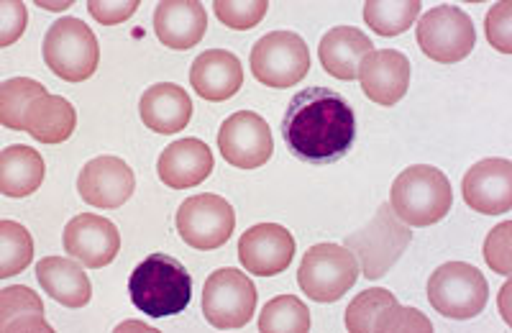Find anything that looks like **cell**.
Returning a JSON list of instances; mask_svg holds the SVG:
<instances>
[{"mask_svg":"<svg viewBox=\"0 0 512 333\" xmlns=\"http://www.w3.org/2000/svg\"><path fill=\"white\" fill-rule=\"evenodd\" d=\"M282 139L292 157L308 164H333L351 152L356 116L349 100L323 85L300 90L282 118Z\"/></svg>","mask_w":512,"mask_h":333,"instance_id":"1","label":"cell"},{"mask_svg":"<svg viewBox=\"0 0 512 333\" xmlns=\"http://www.w3.org/2000/svg\"><path fill=\"white\" fill-rule=\"evenodd\" d=\"M128 293L141 313L152 318L177 316L190 305L192 277L169 254H152L131 272Z\"/></svg>","mask_w":512,"mask_h":333,"instance_id":"2","label":"cell"},{"mask_svg":"<svg viewBox=\"0 0 512 333\" xmlns=\"http://www.w3.org/2000/svg\"><path fill=\"white\" fill-rule=\"evenodd\" d=\"M451 203H454L451 182L438 167H431V164L408 167L392 182V211L402 223H408L413 228H425L443 221L451 211Z\"/></svg>","mask_w":512,"mask_h":333,"instance_id":"3","label":"cell"},{"mask_svg":"<svg viewBox=\"0 0 512 333\" xmlns=\"http://www.w3.org/2000/svg\"><path fill=\"white\" fill-rule=\"evenodd\" d=\"M410 241H413V231L408 223H402L395 216L390 203H379L372 221L346 236L344 246L359 259L361 275L367 280H382L405 254Z\"/></svg>","mask_w":512,"mask_h":333,"instance_id":"4","label":"cell"},{"mask_svg":"<svg viewBox=\"0 0 512 333\" xmlns=\"http://www.w3.org/2000/svg\"><path fill=\"white\" fill-rule=\"evenodd\" d=\"M359 280V259L338 244H315L305 252L297 285L315 303H336Z\"/></svg>","mask_w":512,"mask_h":333,"instance_id":"5","label":"cell"},{"mask_svg":"<svg viewBox=\"0 0 512 333\" xmlns=\"http://www.w3.org/2000/svg\"><path fill=\"white\" fill-rule=\"evenodd\" d=\"M44 62L67 82H85L95 75L100 47L93 29L80 18H59L44 36Z\"/></svg>","mask_w":512,"mask_h":333,"instance_id":"6","label":"cell"},{"mask_svg":"<svg viewBox=\"0 0 512 333\" xmlns=\"http://www.w3.org/2000/svg\"><path fill=\"white\" fill-rule=\"evenodd\" d=\"M428 300L433 308L454 321L479 316L489 300V287L482 269L466 262H446L428 280Z\"/></svg>","mask_w":512,"mask_h":333,"instance_id":"7","label":"cell"},{"mask_svg":"<svg viewBox=\"0 0 512 333\" xmlns=\"http://www.w3.org/2000/svg\"><path fill=\"white\" fill-rule=\"evenodd\" d=\"M249 65L254 77L267 88H292L310 70V52L295 31H272L251 49Z\"/></svg>","mask_w":512,"mask_h":333,"instance_id":"8","label":"cell"},{"mask_svg":"<svg viewBox=\"0 0 512 333\" xmlns=\"http://www.w3.org/2000/svg\"><path fill=\"white\" fill-rule=\"evenodd\" d=\"M256 300H259V293L254 282L241 269H216L203 287L205 321L218 331L244 328L254 318Z\"/></svg>","mask_w":512,"mask_h":333,"instance_id":"9","label":"cell"},{"mask_svg":"<svg viewBox=\"0 0 512 333\" xmlns=\"http://www.w3.org/2000/svg\"><path fill=\"white\" fill-rule=\"evenodd\" d=\"M418 47L425 57L441 65H456L464 57H469L477 44V31H474L469 13L459 6H438L420 16L418 21Z\"/></svg>","mask_w":512,"mask_h":333,"instance_id":"10","label":"cell"},{"mask_svg":"<svg viewBox=\"0 0 512 333\" xmlns=\"http://www.w3.org/2000/svg\"><path fill=\"white\" fill-rule=\"evenodd\" d=\"M233 228H236V211L221 195H195L187 198L177 211V231L185 244L200 252L221 249L233 236Z\"/></svg>","mask_w":512,"mask_h":333,"instance_id":"11","label":"cell"},{"mask_svg":"<svg viewBox=\"0 0 512 333\" xmlns=\"http://www.w3.org/2000/svg\"><path fill=\"white\" fill-rule=\"evenodd\" d=\"M346 328L359 331H433V323L415 308L397 303L395 295L382 287L364 290L346 308Z\"/></svg>","mask_w":512,"mask_h":333,"instance_id":"12","label":"cell"},{"mask_svg":"<svg viewBox=\"0 0 512 333\" xmlns=\"http://www.w3.org/2000/svg\"><path fill=\"white\" fill-rule=\"evenodd\" d=\"M218 149H221L223 159L239 170L264 167L274 152L269 123L254 111L233 113L218 131Z\"/></svg>","mask_w":512,"mask_h":333,"instance_id":"13","label":"cell"},{"mask_svg":"<svg viewBox=\"0 0 512 333\" xmlns=\"http://www.w3.org/2000/svg\"><path fill=\"white\" fill-rule=\"evenodd\" d=\"M239 259L256 277L280 275L295 259V239L280 223H256L241 234Z\"/></svg>","mask_w":512,"mask_h":333,"instance_id":"14","label":"cell"},{"mask_svg":"<svg viewBox=\"0 0 512 333\" xmlns=\"http://www.w3.org/2000/svg\"><path fill=\"white\" fill-rule=\"evenodd\" d=\"M77 190L82 200L93 208H121L136 190L134 170L118 157H95L82 167L77 177Z\"/></svg>","mask_w":512,"mask_h":333,"instance_id":"15","label":"cell"},{"mask_svg":"<svg viewBox=\"0 0 512 333\" xmlns=\"http://www.w3.org/2000/svg\"><path fill=\"white\" fill-rule=\"evenodd\" d=\"M121 234L116 223L93 213H80L64 228V252L85 267H108L118 257Z\"/></svg>","mask_w":512,"mask_h":333,"instance_id":"16","label":"cell"},{"mask_svg":"<svg viewBox=\"0 0 512 333\" xmlns=\"http://www.w3.org/2000/svg\"><path fill=\"white\" fill-rule=\"evenodd\" d=\"M466 205L484 216H502L512 208V164L510 159H482L461 182Z\"/></svg>","mask_w":512,"mask_h":333,"instance_id":"17","label":"cell"},{"mask_svg":"<svg viewBox=\"0 0 512 333\" xmlns=\"http://www.w3.org/2000/svg\"><path fill=\"white\" fill-rule=\"evenodd\" d=\"M361 90L379 106H397L410 85V59L397 49H374L359 67Z\"/></svg>","mask_w":512,"mask_h":333,"instance_id":"18","label":"cell"},{"mask_svg":"<svg viewBox=\"0 0 512 333\" xmlns=\"http://www.w3.org/2000/svg\"><path fill=\"white\" fill-rule=\"evenodd\" d=\"M190 85L210 103L233 98L244 85V67L239 57L226 49H208L190 67Z\"/></svg>","mask_w":512,"mask_h":333,"instance_id":"19","label":"cell"},{"mask_svg":"<svg viewBox=\"0 0 512 333\" xmlns=\"http://www.w3.org/2000/svg\"><path fill=\"white\" fill-rule=\"evenodd\" d=\"M208 29V13L198 0H162L154 11V31L169 49L195 47Z\"/></svg>","mask_w":512,"mask_h":333,"instance_id":"20","label":"cell"},{"mask_svg":"<svg viewBox=\"0 0 512 333\" xmlns=\"http://www.w3.org/2000/svg\"><path fill=\"white\" fill-rule=\"evenodd\" d=\"M159 180L167 187L185 190L205 182L213 172V152L205 141L200 139H180L169 144L157 162Z\"/></svg>","mask_w":512,"mask_h":333,"instance_id":"21","label":"cell"},{"mask_svg":"<svg viewBox=\"0 0 512 333\" xmlns=\"http://www.w3.org/2000/svg\"><path fill=\"white\" fill-rule=\"evenodd\" d=\"M139 113L144 126L157 134H177L190 123L192 100L175 82H159L141 95Z\"/></svg>","mask_w":512,"mask_h":333,"instance_id":"22","label":"cell"},{"mask_svg":"<svg viewBox=\"0 0 512 333\" xmlns=\"http://www.w3.org/2000/svg\"><path fill=\"white\" fill-rule=\"evenodd\" d=\"M369 52H374L367 34H361L354 26H336L320 39L318 57L328 75L338 80H354L359 77V67Z\"/></svg>","mask_w":512,"mask_h":333,"instance_id":"23","label":"cell"},{"mask_svg":"<svg viewBox=\"0 0 512 333\" xmlns=\"http://www.w3.org/2000/svg\"><path fill=\"white\" fill-rule=\"evenodd\" d=\"M36 280L41 290H47L49 298L62 303L64 308H85L93 298L85 269L72 259L64 257H47L36 264Z\"/></svg>","mask_w":512,"mask_h":333,"instance_id":"24","label":"cell"},{"mask_svg":"<svg viewBox=\"0 0 512 333\" xmlns=\"http://www.w3.org/2000/svg\"><path fill=\"white\" fill-rule=\"evenodd\" d=\"M24 126L39 144H62L75 134L77 111L59 95H39L24 116Z\"/></svg>","mask_w":512,"mask_h":333,"instance_id":"25","label":"cell"},{"mask_svg":"<svg viewBox=\"0 0 512 333\" xmlns=\"http://www.w3.org/2000/svg\"><path fill=\"white\" fill-rule=\"evenodd\" d=\"M44 182V159L34 147L13 144L0 154V193L6 198H29Z\"/></svg>","mask_w":512,"mask_h":333,"instance_id":"26","label":"cell"},{"mask_svg":"<svg viewBox=\"0 0 512 333\" xmlns=\"http://www.w3.org/2000/svg\"><path fill=\"white\" fill-rule=\"evenodd\" d=\"M0 331H52L44 318V303L29 287L11 285L0 293Z\"/></svg>","mask_w":512,"mask_h":333,"instance_id":"27","label":"cell"},{"mask_svg":"<svg viewBox=\"0 0 512 333\" xmlns=\"http://www.w3.org/2000/svg\"><path fill=\"white\" fill-rule=\"evenodd\" d=\"M420 18V0H369L364 6V21L379 36L405 34Z\"/></svg>","mask_w":512,"mask_h":333,"instance_id":"28","label":"cell"},{"mask_svg":"<svg viewBox=\"0 0 512 333\" xmlns=\"http://www.w3.org/2000/svg\"><path fill=\"white\" fill-rule=\"evenodd\" d=\"M47 93L41 82L29 77H11L0 88V121L11 131H26L24 116L39 95Z\"/></svg>","mask_w":512,"mask_h":333,"instance_id":"29","label":"cell"},{"mask_svg":"<svg viewBox=\"0 0 512 333\" xmlns=\"http://www.w3.org/2000/svg\"><path fill=\"white\" fill-rule=\"evenodd\" d=\"M34 259V239L21 223L0 221V277L21 275Z\"/></svg>","mask_w":512,"mask_h":333,"instance_id":"30","label":"cell"},{"mask_svg":"<svg viewBox=\"0 0 512 333\" xmlns=\"http://www.w3.org/2000/svg\"><path fill=\"white\" fill-rule=\"evenodd\" d=\"M259 331L262 333H305L310 331V310L305 308L303 300L295 295H280L264 305L259 316Z\"/></svg>","mask_w":512,"mask_h":333,"instance_id":"31","label":"cell"},{"mask_svg":"<svg viewBox=\"0 0 512 333\" xmlns=\"http://www.w3.org/2000/svg\"><path fill=\"white\" fill-rule=\"evenodd\" d=\"M216 8V16L221 24H226L228 29H236V31H249L254 29L269 11V3L267 0H216L213 3Z\"/></svg>","mask_w":512,"mask_h":333,"instance_id":"32","label":"cell"},{"mask_svg":"<svg viewBox=\"0 0 512 333\" xmlns=\"http://www.w3.org/2000/svg\"><path fill=\"white\" fill-rule=\"evenodd\" d=\"M510 236H512V223L505 221L489 231L487 241H484V259L497 275H510L512 262H510Z\"/></svg>","mask_w":512,"mask_h":333,"instance_id":"33","label":"cell"},{"mask_svg":"<svg viewBox=\"0 0 512 333\" xmlns=\"http://www.w3.org/2000/svg\"><path fill=\"white\" fill-rule=\"evenodd\" d=\"M510 16L512 6L510 3H495L492 11L487 13V24H484V31H487L489 44L502 54L512 52V34H510Z\"/></svg>","mask_w":512,"mask_h":333,"instance_id":"34","label":"cell"},{"mask_svg":"<svg viewBox=\"0 0 512 333\" xmlns=\"http://www.w3.org/2000/svg\"><path fill=\"white\" fill-rule=\"evenodd\" d=\"M90 16L105 26L123 24L126 18L139 11V0H121V3H108V0H90L88 3Z\"/></svg>","mask_w":512,"mask_h":333,"instance_id":"35","label":"cell"},{"mask_svg":"<svg viewBox=\"0 0 512 333\" xmlns=\"http://www.w3.org/2000/svg\"><path fill=\"white\" fill-rule=\"evenodd\" d=\"M0 16H3L0 18V21H3V29H0V47H11L26 29V6L24 3H18V0H8V3L0 6Z\"/></svg>","mask_w":512,"mask_h":333,"instance_id":"36","label":"cell"},{"mask_svg":"<svg viewBox=\"0 0 512 333\" xmlns=\"http://www.w3.org/2000/svg\"><path fill=\"white\" fill-rule=\"evenodd\" d=\"M36 6L44 8V11H64V8H70V3H67V0H59V3H47V0H39Z\"/></svg>","mask_w":512,"mask_h":333,"instance_id":"37","label":"cell"},{"mask_svg":"<svg viewBox=\"0 0 512 333\" xmlns=\"http://www.w3.org/2000/svg\"><path fill=\"white\" fill-rule=\"evenodd\" d=\"M128 328H136V331H152V328L146 326V323H139V321H126L118 326V331H128Z\"/></svg>","mask_w":512,"mask_h":333,"instance_id":"38","label":"cell"}]
</instances>
